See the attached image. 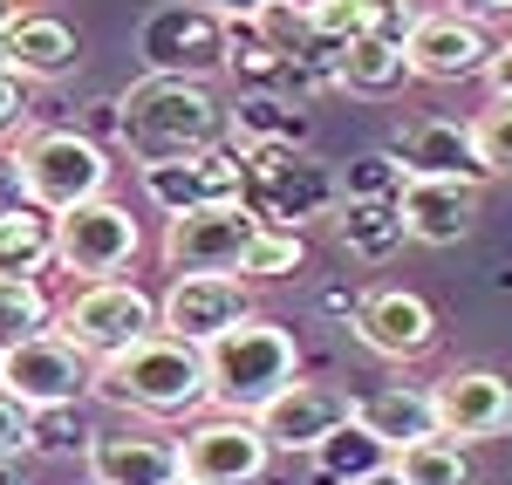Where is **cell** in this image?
<instances>
[{"instance_id":"obj_4","label":"cell","mask_w":512,"mask_h":485,"mask_svg":"<svg viewBox=\"0 0 512 485\" xmlns=\"http://www.w3.org/2000/svg\"><path fill=\"white\" fill-rule=\"evenodd\" d=\"M55 328L76 342L89 363H110L123 356L130 342H144V335H158V301L144 294L137 281H82L62 308H55Z\"/></svg>"},{"instance_id":"obj_44","label":"cell","mask_w":512,"mask_h":485,"mask_svg":"<svg viewBox=\"0 0 512 485\" xmlns=\"http://www.w3.org/2000/svg\"><path fill=\"white\" fill-rule=\"evenodd\" d=\"M362 485H410V479H403V472H396V465H383V472H376V479H362Z\"/></svg>"},{"instance_id":"obj_17","label":"cell","mask_w":512,"mask_h":485,"mask_svg":"<svg viewBox=\"0 0 512 485\" xmlns=\"http://www.w3.org/2000/svg\"><path fill=\"white\" fill-rule=\"evenodd\" d=\"M431 404H437L444 438L478 445V438H499L512 424V383L499 369H444L431 383Z\"/></svg>"},{"instance_id":"obj_38","label":"cell","mask_w":512,"mask_h":485,"mask_svg":"<svg viewBox=\"0 0 512 485\" xmlns=\"http://www.w3.org/2000/svg\"><path fill=\"white\" fill-rule=\"evenodd\" d=\"M21 110H28V76H14V69L0 62V137L21 123Z\"/></svg>"},{"instance_id":"obj_32","label":"cell","mask_w":512,"mask_h":485,"mask_svg":"<svg viewBox=\"0 0 512 485\" xmlns=\"http://www.w3.org/2000/svg\"><path fill=\"white\" fill-rule=\"evenodd\" d=\"M301 260H308V240H301L294 226H260L253 246H246V260H239V274H246V281H287Z\"/></svg>"},{"instance_id":"obj_40","label":"cell","mask_w":512,"mask_h":485,"mask_svg":"<svg viewBox=\"0 0 512 485\" xmlns=\"http://www.w3.org/2000/svg\"><path fill=\"white\" fill-rule=\"evenodd\" d=\"M458 14H472V21H499V14H512V0H451Z\"/></svg>"},{"instance_id":"obj_43","label":"cell","mask_w":512,"mask_h":485,"mask_svg":"<svg viewBox=\"0 0 512 485\" xmlns=\"http://www.w3.org/2000/svg\"><path fill=\"white\" fill-rule=\"evenodd\" d=\"M14 21H21V0H0V35H7Z\"/></svg>"},{"instance_id":"obj_15","label":"cell","mask_w":512,"mask_h":485,"mask_svg":"<svg viewBox=\"0 0 512 485\" xmlns=\"http://www.w3.org/2000/svg\"><path fill=\"white\" fill-rule=\"evenodd\" d=\"M355 342L383 363H417L437 349V308L410 287H376L355 301Z\"/></svg>"},{"instance_id":"obj_8","label":"cell","mask_w":512,"mask_h":485,"mask_svg":"<svg viewBox=\"0 0 512 485\" xmlns=\"http://www.w3.org/2000/svg\"><path fill=\"white\" fill-rule=\"evenodd\" d=\"M55 253H62V274L117 281L123 267L144 253V233H137L130 205L89 199V205H76V212H55Z\"/></svg>"},{"instance_id":"obj_35","label":"cell","mask_w":512,"mask_h":485,"mask_svg":"<svg viewBox=\"0 0 512 485\" xmlns=\"http://www.w3.org/2000/svg\"><path fill=\"white\" fill-rule=\"evenodd\" d=\"M96 431H82L76 404H55V410H35L28 417V451H89Z\"/></svg>"},{"instance_id":"obj_1","label":"cell","mask_w":512,"mask_h":485,"mask_svg":"<svg viewBox=\"0 0 512 485\" xmlns=\"http://www.w3.org/2000/svg\"><path fill=\"white\" fill-rule=\"evenodd\" d=\"M110 110H117V144L130 151V164L198 158V151H219L233 137V110L212 96L205 76H158L151 69Z\"/></svg>"},{"instance_id":"obj_36","label":"cell","mask_w":512,"mask_h":485,"mask_svg":"<svg viewBox=\"0 0 512 485\" xmlns=\"http://www.w3.org/2000/svg\"><path fill=\"white\" fill-rule=\"evenodd\" d=\"M14 205H35L28 199V164H21V144H0V212Z\"/></svg>"},{"instance_id":"obj_3","label":"cell","mask_w":512,"mask_h":485,"mask_svg":"<svg viewBox=\"0 0 512 485\" xmlns=\"http://www.w3.org/2000/svg\"><path fill=\"white\" fill-rule=\"evenodd\" d=\"M205 369H212V404L260 417L301 376V342H294V328L267 322V315H246L219 342H205Z\"/></svg>"},{"instance_id":"obj_2","label":"cell","mask_w":512,"mask_h":485,"mask_svg":"<svg viewBox=\"0 0 512 485\" xmlns=\"http://www.w3.org/2000/svg\"><path fill=\"white\" fill-rule=\"evenodd\" d=\"M96 397L117 410H137V417H185V410L212 404V369H205L198 342L158 328V335L130 342L123 356L96 363Z\"/></svg>"},{"instance_id":"obj_6","label":"cell","mask_w":512,"mask_h":485,"mask_svg":"<svg viewBox=\"0 0 512 485\" xmlns=\"http://www.w3.org/2000/svg\"><path fill=\"white\" fill-rule=\"evenodd\" d=\"M0 390L21 397L28 410H55V404H82L96 390V363L82 356L62 328H41L0 349Z\"/></svg>"},{"instance_id":"obj_23","label":"cell","mask_w":512,"mask_h":485,"mask_svg":"<svg viewBox=\"0 0 512 485\" xmlns=\"http://www.w3.org/2000/svg\"><path fill=\"white\" fill-rule=\"evenodd\" d=\"M335 82H342L349 96H396L403 82H417V69H410L403 35H362V41H342Z\"/></svg>"},{"instance_id":"obj_19","label":"cell","mask_w":512,"mask_h":485,"mask_svg":"<svg viewBox=\"0 0 512 485\" xmlns=\"http://www.w3.org/2000/svg\"><path fill=\"white\" fill-rule=\"evenodd\" d=\"M82 465H89V485H171L185 472V451L164 431H96Z\"/></svg>"},{"instance_id":"obj_25","label":"cell","mask_w":512,"mask_h":485,"mask_svg":"<svg viewBox=\"0 0 512 485\" xmlns=\"http://www.w3.org/2000/svg\"><path fill=\"white\" fill-rule=\"evenodd\" d=\"M355 424H369L390 451H403V445H417V438H437V431H444V424H437L431 390H403V383L376 390V397H355Z\"/></svg>"},{"instance_id":"obj_11","label":"cell","mask_w":512,"mask_h":485,"mask_svg":"<svg viewBox=\"0 0 512 485\" xmlns=\"http://www.w3.org/2000/svg\"><path fill=\"white\" fill-rule=\"evenodd\" d=\"M253 315V281L246 274H171V287L158 294V328L185 335V342H219L226 328H239Z\"/></svg>"},{"instance_id":"obj_5","label":"cell","mask_w":512,"mask_h":485,"mask_svg":"<svg viewBox=\"0 0 512 485\" xmlns=\"http://www.w3.org/2000/svg\"><path fill=\"white\" fill-rule=\"evenodd\" d=\"M21 164H28V199L48 205V212H76L89 199H110V178H117L110 151L82 130H28Z\"/></svg>"},{"instance_id":"obj_28","label":"cell","mask_w":512,"mask_h":485,"mask_svg":"<svg viewBox=\"0 0 512 485\" xmlns=\"http://www.w3.org/2000/svg\"><path fill=\"white\" fill-rule=\"evenodd\" d=\"M315 117L301 103H280V96H239L233 103V144L239 151H260V144H308Z\"/></svg>"},{"instance_id":"obj_21","label":"cell","mask_w":512,"mask_h":485,"mask_svg":"<svg viewBox=\"0 0 512 485\" xmlns=\"http://www.w3.org/2000/svg\"><path fill=\"white\" fill-rule=\"evenodd\" d=\"M0 62H7L14 76H28V82H55L82 62V41H76V28L55 21V14H21V21L0 35Z\"/></svg>"},{"instance_id":"obj_14","label":"cell","mask_w":512,"mask_h":485,"mask_svg":"<svg viewBox=\"0 0 512 485\" xmlns=\"http://www.w3.org/2000/svg\"><path fill=\"white\" fill-rule=\"evenodd\" d=\"M403 48H410V69L424 82H472V76H485V62H492L499 41L485 35V21L458 14V7H437V14L410 21Z\"/></svg>"},{"instance_id":"obj_20","label":"cell","mask_w":512,"mask_h":485,"mask_svg":"<svg viewBox=\"0 0 512 485\" xmlns=\"http://www.w3.org/2000/svg\"><path fill=\"white\" fill-rule=\"evenodd\" d=\"M396 205L417 246H458L478 226V185H458V178H410Z\"/></svg>"},{"instance_id":"obj_22","label":"cell","mask_w":512,"mask_h":485,"mask_svg":"<svg viewBox=\"0 0 512 485\" xmlns=\"http://www.w3.org/2000/svg\"><path fill=\"white\" fill-rule=\"evenodd\" d=\"M335 240H342L349 260L383 267V260H396L403 240H410L403 205H396V199H342V205H335Z\"/></svg>"},{"instance_id":"obj_10","label":"cell","mask_w":512,"mask_h":485,"mask_svg":"<svg viewBox=\"0 0 512 485\" xmlns=\"http://www.w3.org/2000/svg\"><path fill=\"white\" fill-rule=\"evenodd\" d=\"M267 219L253 205H198V212H178L164 219V260L178 274H239L246 246Z\"/></svg>"},{"instance_id":"obj_18","label":"cell","mask_w":512,"mask_h":485,"mask_svg":"<svg viewBox=\"0 0 512 485\" xmlns=\"http://www.w3.org/2000/svg\"><path fill=\"white\" fill-rule=\"evenodd\" d=\"M349 417H355V397H349V390L294 376L274 404L260 410V431L274 438V451H315L321 438H328V431H342Z\"/></svg>"},{"instance_id":"obj_13","label":"cell","mask_w":512,"mask_h":485,"mask_svg":"<svg viewBox=\"0 0 512 485\" xmlns=\"http://www.w3.org/2000/svg\"><path fill=\"white\" fill-rule=\"evenodd\" d=\"M226 14L198 7V0H171L144 21V55L158 76H212L226 69Z\"/></svg>"},{"instance_id":"obj_9","label":"cell","mask_w":512,"mask_h":485,"mask_svg":"<svg viewBox=\"0 0 512 485\" xmlns=\"http://www.w3.org/2000/svg\"><path fill=\"white\" fill-rule=\"evenodd\" d=\"M246 205L267 219V226H294L301 233V219H315L335 205V185H328V171L315 158H294V144H260V151H246Z\"/></svg>"},{"instance_id":"obj_33","label":"cell","mask_w":512,"mask_h":485,"mask_svg":"<svg viewBox=\"0 0 512 485\" xmlns=\"http://www.w3.org/2000/svg\"><path fill=\"white\" fill-rule=\"evenodd\" d=\"M472 137H478V158L492 178H506L512 171V96H492L485 110L472 117Z\"/></svg>"},{"instance_id":"obj_42","label":"cell","mask_w":512,"mask_h":485,"mask_svg":"<svg viewBox=\"0 0 512 485\" xmlns=\"http://www.w3.org/2000/svg\"><path fill=\"white\" fill-rule=\"evenodd\" d=\"M198 7H212V14H226V21H233V14H260L267 0H198Z\"/></svg>"},{"instance_id":"obj_45","label":"cell","mask_w":512,"mask_h":485,"mask_svg":"<svg viewBox=\"0 0 512 485\" xmlns=\"http://www.w3.org/2000/svg\"><path fill=\"white\" fill-rule=\"evenodd\" d=\"M171 485H198V479H185V472H178V479H171Z\"/></svg>"},{"instance_id":"obj_31","label":"cell","mask_w":512,"mask_h":485,"mask_svg":"<svg viewBox=\"0 0 512 485\" xmlns=\"http://www.w3.org/2000/svg\"><path fill=\"white\" fill-rule=\"evenodd\" d=\"M55 328V301L41 294V281H7L0 274V349L21 342V335H41Z\"/></svg>"},{"instance_id":"obj_37","label":"cell","mask_w":512,"mask_h":485,"mask_svg":"<svg viewBox=\"0 0 512 485\" xmlns=\"http://www.w3.org/2000/svg\"><path fill=\"white\" fill-rule=\"evenodd\" d=\"M28 417H35V410L0 390V451H28Z\"/></svg>"},{"instance_id":"obj_24","label":"cell","mask_w":512,"mask_h":485,"mask_svg":"<svg viewBox=\"0 0 512 485\" xmlns=\"http://www.w3.org/2000/svg\"><path fill=\"white\" fill-rule=\"evenodd\" d=\"M48 267H62V253H55V212L48 205L0 212V274L7 281H41Z\"/></svg>"},{"instance_id":"obj_30","label":"cell","mask_w":512,"mask_h":485,"mask_svg":"<svg viewBox=\"0 0 512 485\" xmlns=\"http://www.w3.org/2000/svg\"><path fill=\"white\" fill-rule=\"evenodd\" d=\"M396 472L410 485H478V472H472V458H465V445L458 438H417V445H403L396 451Z\"/></svg>"},{"instance_id":"obj_29","label":"cell","mask_w":512,"mask_h":485,"mask_svg":"<svg viewBox=\"0 0 512 485\" xmlns=\"http://www.w3.org/2000/svg\"><path fill=\"white\" fill-rule=\"evenodd\" d=\"M226 76L246 82V96H260L274 82H294V62L280 55L274 41H260V28L246 14H233V28H226Z\"/></svg>"},{"instance_id":"obj_12","label":"cell","mask_w":512,"mask_h":485,"mask_svg":"<svg viewBox=\"0 0 512 485\" xmlns=\"http://www.w3.org/2000/svg\"><path fill=\"white\" fill-rule=\"evenodd\" d=\"M144 171V192L158 212H198V205H246V151H198V158H171V164H137Z\"/></svg>"},{"instance_id":"obj_34","label":"cell","mask_w":512,"mask_h":485,"mask_svg":"<svg viewBox=\"0 0 512 485\" xmlns=\"http://www.w3.org/2000/svg\"><path fill=\"white\" fill-rule=\"evenodd\" d=\"M403 185H410V171L396 151H369L349 164V199H403Z\"/></svg>"},{"instance_id":"obj_41","label":"cell","mask_w":512,"mask_h":485,"mask_svg":"<svg viewBox=\"0 0 512 485\" xmlns=\"http://www.w3.org/2000/svg\"><path fill=\"white\" fill-rule=\"evenodd\" d=\"M0 485H28V451H0Z\"/></svg>"},{"instance_id":"obj_7","label":"cell","mask_w":512,"mask_h":485,"mask_svg":"<svg viewBox=\"0 0 512 485\" xmlns=\"http://www.w3.org/2000/svg\"><path fill=\"white\" fill-rule=\"evenodd\" d=\"M178 451H185V479L198 485H260L274 465V438L246 410H212L178 438Z\"/></svg>"},{"instance_id":"obj_27","label":"cell","mask_w":512,"mask_h":485,"mask_svg":"<svg viewBox=\"0 0 512 485\" xmlns=\"http://www.w3.org/2000/svg\"><path fill=\"white\" fill-rule=\"evenodd\" d=\"M308 458H315L321 479H335V485H362V479H376L383 465H396V451L383 445L369 424H355V417L342 424V431H328V438H321Z\"/></svg>"},{"instance_id":"obj_16","label":"cell","mask_w":512,"mask_h":485,"mask_svg":"<svg viewBox=\"0 0 512 485\" xmlns=\"http://www.w3.org/2000/svg\"><path fill=\"white\" fill-rule=\"evenodd\" d=\"M390 151L403 158L410 178H458V185H485L492 178L485 158H478L472 123H458V117H403L390 130Z\"/></svg>"},{"instance_id":"obj_26","label":"cell","mask_w":512,"mask_h":485,"mask_svg":"<svg viewBox=\"0 0 512 485\" xmlns=\"http://www.w3.org/2000/svg\"><path fill=\"white\" fill-rule=\"evenodd\" d=\"M308 14H315V35L321 41H362V35H410V7L403 0H308Z\"/></svg>"},{"instance_id":"obj_39","label":"cell","mask_w":512,"mask_h":485,"mask_svg":"<svg viewBox=\"0 0 512 485\" xmlns=\"http://www.w3.org/2000/svg\"><path fill=\"white\" fill-rule=\"evenodd\" d=\"M485 82H492V96H512V35L492 48V62H485Z\"/></svg>"}]
</instances>
